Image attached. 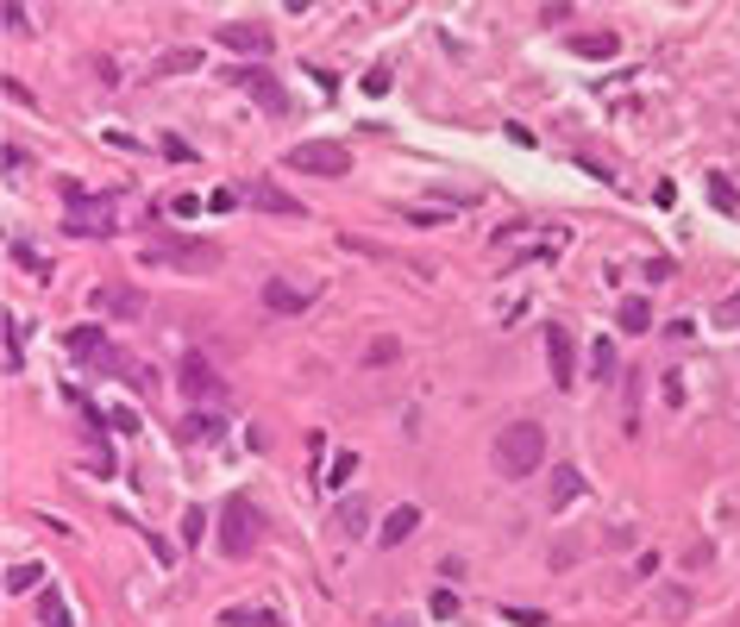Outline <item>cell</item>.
Returning a JSON list of instances; mask_svg holds the SVG:
<instances>
[{
  "instance_id": "d6a6232c",
  "label": "cell",
  "mask_w": 740,
  "mask_h": 627,
  "mask_svg": "<svg viewBox=\"0 0 740 627\" xmlns=\"http://www.w3.org/2000/svg\"><path fill=\"white\" fill-rule=\"evenodd\" d=\"M716 314H722V320H735V327H740V295H735V301H722Z\"/></svg>"
},
{
  "instance_id": "cb8c5ba5",
  "label": "cell",
  "mask_w": 740,
  "mask_h": 627,
  "mask_svg": "<svg viewBox=\"0 0 740 627\" xmlns=\"http://www.w3.org/2000/svg\"><path fill=\"white\" fill-rule=\"evenodd\" d=\"M352 471H358V452H352V446H346V452H333V465H327V484H333V490H339V484H346V477H352Z\"/></svg>"
},
{
  "instance_id": "8fae6325",
  "label": "cell",
  "mask_w": 740,
  "mask_h": 627,
  "mask_svg": "<svg viewBox=\"0 0 740 627\" xmlns=\"http://www.w3.org/2000/svg\"><path fill=\"white\" fill-rule=\"evenodd\" d=\"M245 201L257 207V214H276V220H301V214H308V207H301V201H295L289 189H276L270 176H257V182H245Z\"/></svg>"
},
{
  "instance_id": "4fadbf2b",
  "label": "cell",
  "mask_w": 740,
  "mask_h": 627,
  "mask_svg": "<svg viewBox=\"0 0 740 627\" xmlns=\"http://www.w3.org/2000/svg\"><path fill=\"white\" fill-rule=\"evenodd\" d=\"M308 301H314V289H295L282 276H264V308L270 314H308Z\"/></svg>"
},
{
  "instance_id": "5bb4252c",
  "label": "cell",
  "mask_w": 740,
  "mask_h": 627,
  "mask_svg": "<svg viewBox=\"0 0 740 627\" xmlns=\"http://www.w3.org/2000/svg\"><path fill=\"white\" fill-rule=\"evenodd\" d=\"M414 527H421V508H414V502H395V508L383 514V527H376V546L395 552L402 539H414Z\"/></svg>"
},
{
  "instance_id": "603a6c76",
  "label": "cell",
  "mask_w": 740,
  "mask_h": 627,
  "mask_svg": "<svg viewBox=\"0 0 740 627\" xmlns=\"http://www.w3.org/2000/svg\"><path fill=\"white\" fill-rule=\"evenodd\" d=\"M44 627H76V622H69V603H63V590H57V584L44 590Z\"/></svg>"
},
{
  "instance_id": "52a82bcc",
  "label": "cell",
  "mask_w": 740,
  "mask_h": 627,
  "mask_svg": "<svg viewBox=\"0 0 740 627\" xmlns=\"http://www.w3.org/2000/svg\"><path fill=\"white\" fill-rule=\"evenodd\" d=\"M176 383H182V395H189V408H208V401H220V395H227V376L214 371L208 358H195V352L182 358V376H176Z\"/></svg>"
},
{
  "instance_id": "e0dca14e",
  "label": "cell",
  "mask_w": 740,
  "mask_h": 627,
  "mask_svg": "<svg viewBox=\"0 0 740 627\" xmlns=\"http://www.w3.org/2000/svg\"><path fill=\"white\" fill-rule=\"evenodd\" d=\"M120 383H125V389H138V395H144V401H151V395H157V389H163V376L151 371V364H144V358H132V352H120Z\"/></svg>"
},
{
  "instance_id": "44dd1931",
  "label": "cell",
  "mask_w": 740,
  "mask_h": 627,
  "mask_svg": "<svg viewBox=\"0 0 740 627\" xmlns=\"http://www.w3.org/2000/svg\"><path fill=\"white\" fill-rule=\"evenodd\" d=\"M6 590H13V596H19V590H51V571H44V565H13V571H6Z\"/></svg>"
},
{
  "instance_id": "7c38bea8",
  "label": "cell",
  "mask_w": 740,
  "mask_h": 627,
  "mask_svg": "<svg viewBox=\"0 0 740 627\" xmlns=\"http://www.w3.org/2000/svg\"><path fill=\"white\" fill-rule=\"evenodd\" d=\"M546 358H552V383H559V389H571V383H578V346H571V327L546 320Z\"/></svg>"
},
{
  "instance_id": "484cf974",
  "label": "cell",
  "mask_w": 740,
  "mask_h": 627,
  "mask_svg": "<svg viewBox=\"0 0 740 627\" xmlns=\"http://www.w3.org/2000/svg\"><path fill=\"white\" fill-rule=\"evenodd\" d=\"M709 201H716L722 214H735V207H740V201H735V182H728V176H709Z\"/></svg>"
},
{
  "instance_id": "8992f818",
  "label": "cell",
  "mask_w": 740,
  "mask_h": 627,
  "mask_svg": "<svg viewBox=\"0 0 740 627\" xmlns=\"http://www.w3.org/2000/svg\"><path fill=\"white\" fill-rule=\"evenodd\" d=\"M257 527H264V521H257V508H251L245 496H233L227 508H220V552H227V558H245V552H257V539H264Z\"/></svg>"
},
{
  "instance_id": "9a60e30c",
  "label": "cell",
  "mask_w": 740,
  "mask_h": 627,
  "mask_svg": "<svg viewBox=\"0 0 740 627\" xmlns=\"http://www.w3.org/2000/svg\"><path fill=\"white\" fill-rule=\"evenodd\" d=\"M333 527H339V539H365L370 533V502L365 496H346L333 508Z\"/></svg>"
},
{
  "instance_id": "83f0119b",
  "label": "cell",
  "mask_w": 740,
  "mask_h": 627,
  "mask_svg": "<svg viewBox=\"0 0 740 627\" xmlns=\"http://www.w3.org/2000/svg\"><path fill=\"white\" fill-rule=\"evenodd\" d=\"M659 395H665L671 408H684V376H678V371H665V383H659Z\"/></svg>"
},
{
  "instance_id": "6da1fadb",
  "label": "cell",
  "mask_w": 740,
  "mask_h": 627,
  "mask_svg": "<svg viewBox=\"0 0 740 627\" xmlns=\"http://www.w3.org/2000/svg\"><path fill=\"white\" fill-rule=\"evenodd\" d=\"M540 465H546V427H540V420H508V427H495V477L521 484V477H533Z\"/></svg>"
},
{
  "instance_id": "7402d4cb",
  "label": "cell",
  "mask_w": 740,
  "mask_h": 627,
  "mask_svg": "<svg viewBox=\"0 0 740 627\" xmlns=\"http://www.w3.org/2000/svg\"><path fill=\"white\" fill-rule=\"evenodd\" d=\"M571 51H578V57H615V32H578Z\"/></svg>"
},
{
  "instance_id": "9c48e42d",
  "label": "cell",
  "mask_w": 740,
  "mask_h": 627,
  "mask_svg": "<svg viewBox=\"0 0 740 627\" xmlns=\"http://www.w3.org/2000/svg\"><path fill=\"white\" fill-rule=\"evenodd\" d=\"M227 82H239V88H251L264 114H289V95H282V82H276L270 69H257V63H239V69H227Z\"/></svg>"
},
{
  "instance_id": "30bf717a",
  "label": "cell",
  "mask_w": 740,
  "mask_h": 627,
  "mask_svg": "<svg viewBox=\"0 0 740 627\" xmlns=\"http://www.w3.org/2000/svg\"><path fill=\"white\" fill-rule=\"evenodd\" d=\"M214 38H220L227 51H239V57H270V44H276V32L257 25V19H233V25H220Z\"/></svg>"
},
{
  "instance_id": "f546056e",
  "label": "cell",
  "mask_w": 740,
  "mask_h": 627,
  "mask_svg": "<svg viewBox=\"0 0 740 627\" xmlns=\"http://www.w3.org/2000/svg\"><path fill=\"white\" fill-rule=\"evenodd\" d=\"M502 615H508L514 627H546V615H540V609H502Z\"/></svg>"
},
{
  "instance_id": "ac0fdd59",
  "label": "cell",
  "mask_w": 740,
  "mask_h": 627,
  "mask_svg": "<svg viewBox=\"0 0 740 627\" xmlns=\"http://www.w3.org/2000/svg\"><path fill=\"white\" fill-rule=\"evenodd\" d=\"M182 69H201V44H182V51H163L151 63V76H182Z\"/></svg>"
},
{
  "instance_id": "277c9868",
  "label": "cell",
  "mask_w": 740,
  "mask_h": 627,
  "mask_svg": "<svg viewBox=\"0 0 740 627\" xmlns=\"http://www.w3.org/2000/svg\"><path fill=\"white\" fill-rule=\"evenodd\" d=\"M88 314H95V320H114V327H132V320H144V289L125 282V276L95 282V289H88Z\"/></svg>"
},
{
  "instance_id": "d4e9b609",
  "label": "cell",
  "mask_w": 740,
  "mask_h": 627,
  "mask_svg": "<svg viewBox=\"0 0 740 627\" xmlns=\"http://www.w3.org/2000/svg\"><path fill=\"white\" fill-rule=\"evenodd\" d=\"M19 346H25V320H6V371H19Z\"/></svg>"
},
{
  "instance_id": "ffe728a7",
  "label": "cell",
  "mask_w": 740,
  "mask_h": 627,
  "mask_svg": "<svg viewBox=\"0 0 740 627\" xmlns=\"http://www.w3.org/2000/svg\"><path fill=\"white\" fill-rule=\"evenodd\" d=\"M615 320H621V333H646L652 327V308H646V295H627L615 308Z\"/></svg>"
},
{
  "instance_id": "7a4b0ae2",
  "label": "cell",
  "mask_w": 740,
  "mask_h": 627,
  "mask_svg": "<svg viewBox=\"0 0 740 627\" xmlns=\"http://www.w3.org/2000/svg\"><path fill=\"white\" fill-rule=\"evenodd\" d=\"M227 251L214 245V239H176V233H163V239H144L138 245V270H157V263H176V270H214Z\"/></svg>"
},
{
  "instance_id": "f1b7e54d",
  "label": "cell",
  "mask_w": 740,
  "mask_h": 627,
  "mask_svg": "<svg viewBox=\"0 0 740 627\" xmlns=\"http://www.w3.org/2000/svg\"><path fill=\"white\" fill-rule=\"evenodd\" d=\"M13 257H19L25 270H38V276H51V257H38V251H32V245H13Z\"/></svg>"
},
{
  "instance_id": "5b68a950",
  "label": "cell",
  "mask_w": 740,
  "mask_h": 627,
  "mask_svg": "<svg viewBox=\"0 0 740 627\" xmlns=\"http://www.w3.org/2000/svg\"><path fill=\"white\" fill-rule=\"evenodd\" d=\"M114 226H120V195H88V201H76L63 214V233L69 239H107Z\"/></svg>"
},
{
  "instance_id": "d6986e66",
  "label": "cell",
  "mask_w": 740,
  "mask_h": 627,
  "mask_svg": "<svg viewBox=\"0 0 740 627\" xmlns=\"http://www.w3.org/2000/svg\"><path fill=\"white\" fill-rule=\"evenodd\" d=\"M584 496V471L578 465H559L552 471V508H565V502H578Z\"/></svg>"
},
{
  "instance_id": "4dcf8cb0",
  "label": "cell",
  "mask_w": 740,
  "mask_h": 627,
  "mask_svg": "<svg viewBox=\"0 0 740 627\" xmlns=\"http://www.w3.org/2000/svg\"><path fill=\"white\" fill-rule=\"evenodd\" d=\"M402 220H414V226H439L446 214H433V207H402Z\"/></svg>"
},
{
  "instance_id": "1f68e13d",
  "label": "cell",
  "mask_w": 740,
  "mask_h": 627,
  "mask_svg": "<svg viewBox=\"0 0 740 627\" xmlns=\"http://www.w3.org/2000/svg\"><path fill=\"white\" fill-rule=\"evenodd\" d=\"M365 358H370V364H389V358H395V339H376Z\"/></svg>"
},
{
  "instance_id": "4316f807",
  "label": "cell",
  "mask_w": 740,
  "mask_h": 627,
  "mask_svg": "<svg viewBox=\"0 0 740 627\" xmlns=\"http://www.w3.org/2000/svg\"><path fill=\"white\" fill-rule=\"evenodd\" d=\"M201 533H208V514H201V508H189V514H182V539H189V546H195V539H201Z\"/></svg>"
},
{
  "instance_id": "836d02e7",
  "label": "cell",
  "mask_w": 740,
  "mask_h": 627,
  "mask_svg": "<svg viewBox=\"0 0 740 627\" xmlns=\"http://www.w3.org/2000/svg\"><path fill=\"white\" fill-rule=\"evenodd\" d=\"M376 627H408V615H383V622H376Z\"/></svg>"
},
{
  "instance_id": "ba28073f",
  "label": "cell",
  "mask_w": 740,
  "mask_h": 627,
  "mask_svg": "<svg viewBox=\"0 0 740 627\" xmlns=\"http://www.w3.org/2000/svg\"><path fill=\"white\" fill-rule=\"evenodd\" d=\"M69 358L76 364H95V371H120V346L107 339V327H76L69 333Z\"/></svg>"
},
{
  "instance_id": "3957f363",
  "label": "cell",
  "mask_w": 740,
  "mask_h": 627,
  "mask_svg": "<svg viewBox=\"0 0 740 627\" xmlns=\"http://www.w3.org/2000/svg\"><path fill=\"white\" fill-rule=\"evenodd\" d=\"M282 170L339 182V176H352V151H346V144H333V138H301V144H289V151H282Z\"/></svg>"
},
{
  "instance_id": "2e32d148",
  "label": "cell",
  "mask_w": 740,
  "mask_h": 627,
  "mask_svg": "<svg viewBox=\"0 0 740 627\" xmlns=\"http://www.w3.org/2000/svg\"><path fill=\"white\" fill-rule=\"evenodd\" d=\"M220 427H227V420H220L214 408H189V420H182V446H214V439H220Z\"/></svg>"
}]
</instances>
